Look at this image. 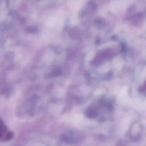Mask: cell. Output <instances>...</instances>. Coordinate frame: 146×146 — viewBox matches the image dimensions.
I'll return each mask as SVG.
<instances>
[{
	"label": "cell",
	"instance_id": "1",
	"mask_svg": "<svg viewBox=\"0 0 146 146\" xmlns=\"http://www.w3.org/2000/svg\"><path fill=\"white\" fill-rule=\"evenodd\" d=\"M13 137V133L10 131L3 121L0 118V140L2 141H7Z\"/></svg>",
	"mask_w": 146,
	"mask_h": 146
}]
</instances>
